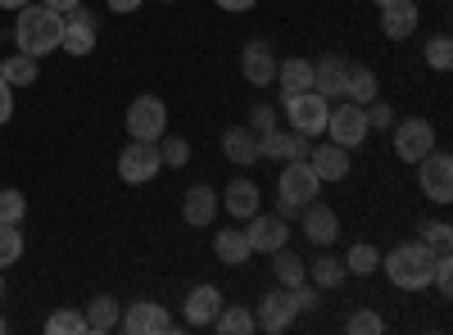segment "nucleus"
Wrapping results in <instances>:
<instances>
[{
	"label": "nucleus",
	"instance_id": "obj_40",
	"mask_svg": "<svg viewBox=\"0 0 453 335\" xmlns=\"http://www.w3.org/2000/svg\"><path fill=\"white\" fill-rule=\"evenodd\" d=\"M27 217V200L19 191H0V222H23Z\"/></svg>",
	"mask_w": 453,
	"mask_h": 335
},
{
	"label": "nucleus",
	"instance_id": "obj_9",
	"mask_svg": "<svg viewBox=\"0 0 453 335\" xmlns=\"http://www.w3.org/2000/svg\"><path fill=\"white\" fill-rule=\"evenodd\" d=\"M431 150H435V127L426 118H403V123L395 118V155L403 164H418Z\"/></svg>",
	"mask_w": 453,
	"mask_h": 335
},
{
	"label": "nucleus",
	"instance_id": "obj_39",
	"mask_svg": "<svg viewBox=\"0 0 453 335\" xmlns=\"http://www.w3.org/2000/svg\"><path fill=\"white\" fill-rule=\"evenodd\" d=\"M245 127H250L254 136H268V132H277V127H281V123H277V109H273V104H254Z\"/></svg>",
	"mask_w": 453,
	"mask_h": 335
},
{
	"label": "nucleus",
	"instance_id": "obj_2",
	"mask_svg": "<svg viewBox=\"0 0 453 335\" xmlns=\"http://www.w3.org/2000/svg\"><path fill=\"white\" fill-rule=\"evenodd\" d=\"M431 268H435V249H426L422 240L395 245V249L381 258V272H386L390 286H399V290H426V286H431Z\"/></svg>",
	"mask_w": 453,
	"mask_h": 335
},
{
	"label": "nucleus",
	"instance_id": "obj_21",
	"mask_svg": "<svg viewBox=\"0 0 453 335\" xmlns=\"http://www.w3.org/2000/svg\"><path fill=\"white\" fill-rule=\"evenodd\" d=\"M345 72H349V64L340 55H322L313 64V91L326 95V100H340V91H345Z\"/></svg>",
	"mask_w": 453,
	"mask_h": 335
},
{
	"label": "nucleus",
	"instance_id": "obj_23",
	"mask_svg": "<svg viewBox=\"0 0 453 335\" xmlns=\"http://www.w3.org/2000/svg\"><path fill=\"white\" fill-rule=\"evenodd\" d=\"M222 155L232 159V164H258V136L245 127V123H236V127H226L222 132Z\"/></svg>",
	"mask_w": 453,
	"mask_h": 335
},
{
	"label": "nucleus",
	"instance_id": "obj_27",
	"mask_svg": "<svg viewBox=\"0 0 453 335\" xmlns=\"http://www.w3.org/2000/svg\"><path fill=\"white\" fill-rule=\"evenodd\" d=\"M273 272H277V286H299V281H309V263L299 258L295 249H273Z\"/></svg>",
	"mask_w": 453,
	"mask_h": 335
},
{
	"label": "nucleus",
	"instance_id": "obj_41",
	"mask_svg": "<svg viewBox=\"0 0 453 335\" xmlns=\"http://www.w3.org/2000/svg\"><path fill=\"white\" fill-rule=\"evenodd\" d=\"M431 286L444 294V300H449V294H453V263H449V254H435V268H431Z\"/></svg>",
	"mask_w": 453,
	"mask_h": 335
},
{
	"label": "nucleus",
	"instance_id": "obj_52",
	"mask_svg": "<svg viewBox=\"0 0 453 335\" xmlns=\"http://www.w3.org/2000/svg\"><path fill=\"white\" fill-rule=\"evenodd\" d=\"M0 294H5V277H0Z\"/></svg>",
	"mask_w": 453,
	"mask_h": 335
},
{
	"label": "nucleus",
	"instance_id": "obj_3",
	"mask_svg": "<svg viewBox=\"0 0 453 335\" xmlns=\"http://www.w3.org/2000/svg\"><path fill=\"white\" fill-rule=\"evenodd\" d=\"M164 168V155H159V141H127L123 155H119V177L127 186H145L155 181Z\"/></svg>",
	"mask_w": 453,
	"mask_h": 335
},
{
	"label": "nucleus",
	"instance_id": "obj_36",
	"mask_svg": "<svg viewBox=\"0 0 453 335\" xmlns=\"http://www.w3.org/2000/svg\"><path fill=\"white\" fill-rule=\"evenodd\" d=\"M46 331H50V335H87V313L59 308V313L46 317Z\"/></svg>",
	"mask_w": 453,
	"mask_h": 335
},
{
	"label": "nucleus",
	"instance_id": "obj_29",
	"mask_svg": "<svg viewBox=\"0 0 453 335\" xmlns=\"http://www.w3.org/2000/svg\"><path fill=\"white\" fill-rule=\"evenodd\" d=\"M119 326V300L113 294H96V300L87 304V331H113Z\"/></svg>",
	"mask_w": 453,
	"mask_h": 335
},
{
	"label": "nucleus",
	"instance_id": "obj_17",
	"mask_svg": "<svg viewBox=\"0 0 453 335\" xmlns=\"http://www.w3.org/2000/svg\"><path fill=\"white\" fill-rule=\"evenodd\" d=\"M418 19H422L418 0H390V5L381 10V32L390 36V42H408V36L418 32Z\"/></svg>",
	"mask_w": 453,
	"mask_h": 335
},
{
	"label": "nucleus",
	"instance_id": "obj_4",
	"mask_svg": "<svg viewBox=\"0 0 453 335\" xmlns=\"http://www.w3.org/2000/svg\"><path fill=\"white\" fill-rule=\"evenodd\" d=\"M326 114H331V100L318 91H299L286 100V123L299 136H322L326 132Z\"/></svg>",
	"mask_w": 453,
	"mask_h": 335
},
{
	"label": "nucleus",
	"instance_id": "obj_14",
	"mask_svg": "<svg viewBox=\"0 0 453 335\" xmlns=\"http://www.w3.org/2000/svg\"><path fill=\"white\" fill-rule=\"evenodd\" d=\"M313 155V136H299V132H268L258 136V159H309Z\"/></svg>",
	"mask_w": 453,
	"mask_h": 335
},
{
	"label": "nucleus",
	"instance_id": "obj_34",
	"mask_svg": "<svg viewBox=\"0 0 453 335\" xmlns=\"http://www.w3.org/2000/svg\"><path fill=\"white\" fill-rule=\"evenodd\" d=\"M418 240H422L426 249H435V254H449V245H453V227H449L444 217L422 222V227H418Z\"/></svg>",
	"mask_w": 453,
	"mask_h": 335
},
{
	"label": "nucleus",
	"instance_id": "obj_1",
	"mask_svg": "<svg viewBox=\"0 0 453 335\" xmlns=\"http://www.w3.org/2000/svg\"><path fill=\"white\" fill-rule=\"evenodd\" d=\"M59 36H64V14L59 10L42 5V0H36V5L27 0V5L19 10V19H14V46L23 55L42 59V55L59 50Z\"/></svg>",
	"mask_w": 453,
	"mask_h": 335
},
{
	"label": "nucleus",
	"instance_id": "obj_19",
	"mask_svg": "<svg viewBox=\"0 0 453 335\" xmlns=\"http://www.w3.org/2000/svg\"><path fill=\"white\" fill-rule=\"evenodd\" d=\"M309 164H313L318 181H345L349 177V150H345V145H335V141L318 145V150L309 155Z\"/></svg>",
	"mask_w": 453,
	"mask_h": 335
},
{
	"label": "nucleus",
	"instance_id": "obj_46",
	"mask_svg": "<svg viewBox=\"0 0 453 335\" xmlns=\"http://www.w3.org/2000/svg\"><path fill=\"white\" fill-rule=\"evenodd\" d=\"M104 5H109L113 14H136V10L145 5V0H104Z\"/></svg>",
	"mask_w": 453,
	"mask_h": 335
},
{
	"label": "nucleus",
	"instance_id": "obj_8",
	"mask_svg": "<svg viewBox=\"0 0 453 335\" xmlns=\"http://www.w3.org/2000/svg\"><path fill=\"white\" fill-rule=\"evenodd\" d=\"M277 195H286L290 204H313L318 195H322V181H318V172H313V164L309 159H290L286 168H281V177H277Z\"/></svg>",
	"mask_w": 453,
	"mask_h": 335
},
{
	"label": "nucleus",
	"instance_id": "obj_5",
	"mask_svg": "<svg viewBox=\"0 0 453 335\" xmlns=\"http://www.w3.org/2000/svg\"><path fill=\"white\" fill-rule=\"evenodd\" d=\"M326 136H331L335 145H345V150H358V145L372 136V127H367V109L354 104V100L335 104L331 114H326Z\"/></svg>",
	"mask_w": 453,
	"mask_h": 335
},
{
	"label": "nucleus",
	"instance_id": "obj_11",
	"mask_svg": "<svg viewBox=\"0 0 453 335\" xmlns=\"http://www.w3.org/2000/svg\"><path fill=\"white\" fill-rule=\"evenodd\" d=\"M295 317H299V308H295V294H290V286H277V290H268L258 300V313H254V322L268 331V335H281V331H290L295 326Z\"/></svg>",
	"mask_w": 453,
	"mask_h": 335
},
{
	"label": "nucleus",
	"instance_id": "obj_48",
	"mask_svg": "<svg viewBox=\"0 0 453 335\" xmlns=\"http://www.w3.org/2000/svg\"><path fill=\"white\" fill-rule=\"evenodd\" d=\"M42 5H50V10H59V14H68V10H78L82 0H42Z\"/></svg>",
	"mask_w": 453,
	"mask_h": 335
},
{
	"label": "nucleus",
	"instance_id": "obj_42",
	"mask_svg": "<svg viewBox=\"0 0 453 335\" xmlns=\"http://www.w3.org/2000/svg\"><path fill=\"white\" fill-rule=\"evenodd\" d=\"M363 109H367V127H372V132H390V127H395V109H390V104L372 100V104H363Z\"/></svg>",
	"mask_w": 453,
	"mask_h": 335
},
{
	"label": "nucleus",
	"instance_id": "obj_50",
	"mask_svg": "<svg viewBox=\"0 0 453 335\" xmlns=\"http://www.w3.org/2000/svg\"><path fill=\"white\" fill-rule=\"evenodd\" d=\"M372 5H376V10H386V5H390V0H372Z\"/></svg>",
	"mask_w": 453,
	"mask_h": 335
},
{
	"label": "nucleus",
	"instance_id": "obj_22",
	"mask_svg": "<svg viewBox=\"0 0 453 335\" xmlns=\"http://www.w3.org/2000/svg\"><path fill=\"white\" fill-rule=\"evenodd\" d=\"M226 213H232L236 222H245V217H254L258 213V186L250 181V177H236L232 186L222 191V200H218Z\"/></svg>",
	"mask_w": 453,
	"mask_h": 335
},
{
	"label": "nucleus",
	"instance_id": "obj_30",
	"mask_svg": "<svg viewBox=\"0 0 453 335\" xmlns=\"http://www.w3.org/2000/svg\"><path fill=\"white\" fill-rule=\"evenodd\" d=\"M345 272H354V277H372V272H381V249L367 245V240L349 245V254H345Z\"/></svg>",
	"mask_w": 453,
	"mask_h": 335
},
{
	"label": "nucleus",
	"instance_id": "obj_44",
	"mask_svg": "<svg viewBox=\"0 0 453 335\" xmlns=\"http://www.w3.org/2000/svg\"><path fill=\"white\" fill-rule=\"evenodd\" d=\"M10 114H14V87H10L5 78H0V127L10 123Z\"/></svg>",
	"mask_w": 453,
	"mask_h": 335
},
{
	"label": "nucleus",
	"instance_id": "obj_38",
	"mask_svg": "<svg viewBox=\"0 0 453 335\" xmlns=\"http://www.w3.org/2000/svg\"><path fill=\"white\" fill-rule=\"evenodd\" d=\"M349 335H381L386 331V317L381 313H372V308H358V313H349Z\"/></svg>",
	"mask_w": 453,
	"mask_h": 335
},
{
	"label": "nucleus",
	"instance_id": "obj_24",
	"mask_svg": "<svg viewBox=\"0 0 453 335\" xmlns=\"http://www.w3.org/2000/svg\"><path fill=\"white\" fill-rule=\"evenodd\" d=\"M376 91H381V82H376V72L367 64H349L345 72V91H340V100H354V104H372Z\"/></svg>",
	"mask_w": 453,
	"mask_h": 335
},
{
	"label": "nucleus",
	"instance_id": "obj_12",
	"mask_svg": "<svg viewBox=\"0 0 453 335\" xmlns=\"http://www.w3.org/2000/svg\"><path fill=\"white\" fill-rule=\"evenodd\" d=\"M96 42H100V19L87 14L82 5H78V10H68V19H64V36H59V50H64V55H91Z\"/></svg>",
	"mask_w": 453,
	"mask_h": 335
},
{
	"label": "nucleus",
	"instance_id": "obj_47",
	"mask_svg": "<svg viewBox=\"0 0 453 335\" xmlns=\"http://www.w3.org/2000/svg\"><path fill=\"white\" fill-rule=\"evenodd\" d=\"M277 213H281V217L290 222V217H299V213H304V209H299V204H290L286 195H277Z\"/></svg>",
	"mask_w": 453,
	"mask_h": 335
},
{
	"label": "nucleus",
	"instance_id": "obj_20",
	"mask_svg": "<svg viewBox=\"0 0 453 335\" xmlns=\"http://www.w3.org/2000/svg\"><path fill=\"white\" fill-rule=\"evenodd\" d=\"M181 217L191 222V227H209L218 217V191L213 186H191V191L181 195Z\"/></svg>",
	"mask_w": 453,
	"mask_h": 335
},
{
	"label": "nucleus",
	"instance_id": "obj_25",
	"mask_svg": "<svg viewBox=\"0 0 453 335\" xmlns=\"http://www.w3.org/2000/svg\"><path fill=\"white\" fill-rule=\"evenodd\" d=\"M277 82H281V95L290 100V95H299V91H313V64L309 59H286V64H277Z\"/></svg>",
	"mask_w": 453,
	"mask_h": 335
},
{
	"label": "nucleus",
	"instance_id": "obj_10",
	"mask_svg": "<svg viewBox=\"0 0 453 335\" xmlns=\"http://www.w3.org/2000/svg\"><path fill=\"white\" fill-rule=\"evenodd\" d=\"M119 326L127 335H173V313L155 300H136L127 304V313H119Z\"/></svg>",
	"mask_w": 453,
	"mask_h": 335
},
{
	"label": "nucleus",
	"instance_id": "obj_51",
	"mask_svg": "<svg viewBox=\"0 0 453 335\" xmlns=\"http://www.w3.org/2000/svg\"><path fill=\"white\" fill-rule=\"evenodd\" d=\"M5 331H10V322H5V317H0V335H5Z\"/></svg>",
	"mask_w": 453,
	"mask_h": 335
},
{
	"label": "nucleus",
	"instance_id": "obj_32",
	"mask_svg": "<svg viewBox=\"0 0 453 335\" xmlns=\"http://www.w3.org/2000/svg\"><path fill=\"white\" fill-rule=\"evenodd\" d=\"M0 78H5L10 87H32L36 82V59L32 55H10V59H0Z\"/></svg>",
	"mask_w": 453,
	"mask_h": 335
},
{
	"label": "nucleus",
	"instance_id": "obj_15",
	"mask_svg": "<svg viewBox=\"0 0 453 335\" xmlns=\"http://www.w3.org/2000/svg\"><path fill=\"white\" fill-rule=\"evenodd\" d=\"M241 72H245V82L250 87H273L277 82V55L268 42H250L241 50Z\"/></svg>",
	"mask_w": 453,
	"mask_h": 335
},
{
	"label": "nucleus",
	"instance_id": "obj_18",
	"mask_svg": "<svg viewBox=\"0 0 453 335\" xmlns=\"http://www.w3.org/2000/svg\"><path fill=\"white\" fill-rule=\"evenodd\" d=\"M181 313H186V322H191V326H213V317L222 313V290L218 286H196L191 294H186Z\"/></svg>",
	"mask_w": 453,
	"mask_h": 335
},
{
	"label": "nucleus",
	"instance_id": "obj_31",
	"mask_svg": "<svg viewBox=\"0 0 453 335\" xmlns=\"http://www.w3.org/2000/svg\"><path fill=\"white\" fill-rule=\"evenodd\" d=\"M258 322H254V313L245 308V304H232V308H226L222 304V313L213 317V331H222V335H250Z\"/></svg>",
	"mask_w": 453,
	"mask_h": 335
},
{
	"label": "nucleus",
	"instance_id": "obj_49",
	"mask_svg": "<svg viewBox=\"0 0 453 335\" xmlns=\"http://www.w3.org/2000/svg\"><path fill=\"white\" fill-rule=\"evenodd\" d=\"M27 0H0V10H23Z\"/></svg>",
	"mask_w": 453,
	"mask_h": 335
},
{
	"label": "nucleus",
	"instance_id": "obj_37",
	"mask_svg": "<svg viewBox=\"0 0 453 335\" xmlns=\"http://www.w3.org/2000/svg\"><path fill=\"white\" fill-rule=\"evenodd\" d=\"M422 55H426V64H431L435 72H449V68H453V42H449L444 32H435V36H431Z\"/></svg>",
	"mask_w": 453,
	"mask_h": 335
},
{
	"label": "nucleus",
	"instance_id": "obj_28",
	"mask_svg": "<svg viewBox=\"0 0 453 335\" xmlns=\"http://www.w3.org/2000/svg\"><path fill=\"white\" fill-rule=\"evenodd\" d=\"M345 258H335V254H318V263H309V281L318 290H335V286H345Z\"/></svg>",
	"mask_w": 453,
	"mask_h": 335
},
{
	"label": "nucleus",
	"instance_id": "obj_33",
	"mask_svg": "<svg viewBox=\"0 0 453 335\" xmlns=\"http://www.w3.org/2000/svg\"><path fill=\"white\" fill-rule=\"evenodd\" d=\"M23 232H19V222H0V268H10L23 258Z\"/></svg>",
	"mask_w": 453,
	"mask_h": 335
},
{
	"label": "nucleus",
	"instance_id": "obj_45",
	"mask_svg": "<svg viewBox=\"0 0 453 335\" xmlns=\"http://www.w3.org/2000/svg\"><path fill=\"white\" fill-rule=\"evenodd\" d=\"M218 10H226V14H245V10H254L258 0H213Z\"/></svg>",
	"mask_w": 453,
	"mask_h": 335
},
{
	"label": "nucleus",
	"instance_id": "obj_16",
	"mask_svg": "<svg viewBox=\"0 0 453 335\" xmlns=\"http://www.w3.org/2000/svg\"><path fill=\"white\" fill-rule=\"evenodd\" d=\"M299 222H304V236H309L313 245H322V249H326V245L340 236V217H335V209H331V204H322V200L304 204Z\"/></svg>",
	"mask_w": 453,
	"mask_h": 335
},
{
	"label": "nucleus",
	"instance_id": "obj_6",
	"mask_svg": "<svg viewBox=\"0 0 453 335\" xmlns=\"http://www.w3.org/2000/svg\"><path fill=\"white\" fill-rule=\"evenodd\" d=\"M168 132V104L159 95H136L127 104V136L132 141H159Z\"/></svg>",
	"mask_w": 453,
	"mask_h": 335
},
{
	"label": "nucleus",
	"instance_id": "obj_26",
	"mask_svg": "<svg viewBox=\"0 0 453 335\" xmlns=\"http://www.w3.org/2000/svg\"><path fill=\"white\" fill-rule=\"evenodd\" d=\"M213 254L222 258L226 268H245L250 258H254V249H250V240H245L241 227H236V232H218V236H213Z\"/></svg>",
	"mask_w": 453,
	"mask_h": 335
},
{
	"label": "nucleus",
	"instance_id": "obj_13",
	"mask_svg": "<svg viewBox=\"0 0 453 335\" xmlns=\"http://www.w3.org/2000/svg\"><path fill=\"white\" fill-rule=\"evenodd\" d=\"M250 227H245V240H250V249L254 254H273V249H281L286 245V217L281 213H254V217H245Z\"/></svg>",
	"mask_w": 453,
	"mask_h": 335
},
{
	"label": "nucleus",
	"instance_id": "obj_7",
	"mask_svg": "<svg viewBox=\"0 0 453 335\" xmlns=\"http://www.w3.org/2000/svg\"><path fill=\"white\" fill-rule=\"evenodd\" d=\"M418 186H422L426 200L449 204V200H453V155L435 145L426 159H418Z\"/></svg>",
	"mask_w": 453,
	"mask_h": 335
},
{
	"label": "nucleus",
	"instance_id": "obj_35",
	"mask_svg": "<svg viewBox=\"0 0 453 335\" xmlns=\"http://www.w3.org/2000/svg\"><path fill=\"white\" fill-rule=\"evenodd\" d=\"M159 155H164V168H186L191 164V141L186 136H159Z\"/></svg>",
	"mask_w": 453,
	"mask_h": 335
},
{
	"label": "nucleus",
	"instance_id": "obj_43",
	"mask_svg": "<svg viewBox=\"0 0 453 335\" xmlns=\"http://www.w3.org/2000/svg\"><path fill=\"white\" fill-rule=\"evenodd\" d=\"M290 294H295V308H299V313H313V308H318V286H313V281L290 286Z\"/></svg>",
	"mask_w": 453,
	"mask_h": 335
}]
</instances>
